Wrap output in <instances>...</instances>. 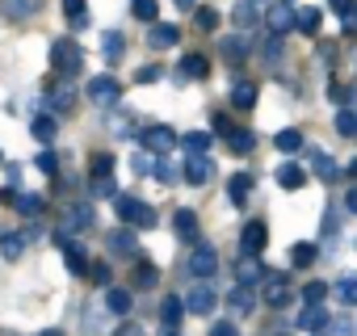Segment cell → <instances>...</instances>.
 Instances as JSON below:
<instances>
[{"instance_id":"cell-1","label":"cell","mask_w":357,"mask_h":336,"mask_svg":"<svg viewBox=\"0 0 357 336\" xmlns=\"http://www.w3.org/2000/svg\"><path fill=\"white\" fill-rule=\"evenodd\" d=\"M114 215H118L122 223H130V227H155V211H151L147 202L130 198V194H118V198H114Z\"/></svg>"},{"instance_id":"cell-2","label":"cell","mask_w":357,"mask_h":336,"mask_svg":"<svg viewBox=\"0 0 357 336\" xmlns=\"http://www.w3.org/2000/svg\"><path fill=\"white\" fill-rule=\"evenodd\" d=\"M51 63L59 68V76L63 80H72L80 68H84V55H80V47L76 43H68V38H59L55 47H51Z\"/></svg>"},{"instance_id":"cell-3","label":"cell","mask_w":357,"mask_h":336,"mask_svg":"<svg viewBox=\"0 0 357 336\" xmlns=\"http://www.w3.org/2000/svg\"><path fill=\"white\" fill-rule=\"evenodd\" d=\"M122 97V84L114 80V76H93L89 80V101H97V105H114Z\"/></svg>"},{"instance_id":"cell-4","label":"cell","mask_w":357,"mask_h":336,"mask_svg":"<svg viewBox=\"0 0 357 336\" xmlns=\"http://www.w3.org/2000/svg\"><path fill=\"white\" fill-rule=\"evenodd\" d=\"M261 298H265L273 311L290 307V298H294V290H290V277H265V290H261Z\"/></svg>"},{"instance_id":"cell-5","label":"cell","mask_w":357,"mask_h":336,"mask_svg":"<svg viewBox=\"0 0 357 336\" xmlns=\"http://www.w3.org/2000/svg\"><path fill=\"white\" fill-rule=\"evenodd\" d=\"M211 173H215V164H211L202 151H190V160H185V168H181V177H185L190 185H206Z\"/></svg>"},{"instance_id":"cell-6","label":"cell","mask_w":357,"mask_h":336,"mask_svg":"<svg viewBox=\"0 0 357 336\" xmlns=\"http://www.w3.org/2000/svg\"><path fill=\"white\" fill-rule=\"evenodd\" d=\"M265 244H269L265 223H248V227L240 231V252H244V257H261V252H265Z\"/></svg>"},{"instance_id":"cell-7","label":"cell","mask_w":357,"mask_h":336,"mask_svg":"<svg viewBox=\"0 0 357 336\" xmlns=\"http://www.w3.org/2000/svg\"><path fill=\"white\" fill-rule=\"evenodd\" d=\"M215 269H219V252H215L211 244H198V248L190 252V273H194V277H211Z\"/></svg>"},{"instance_id":"cell-8","label":"cell","mask_w":357,"mask_h":336,"mask_svg":"<svg viewBox=\"0 0 357 336\" xmlns=\"http://www.w3.org/2000/svg\"><path fill=\"white\" fill-rule=\"evenodd\" d=\"M215 303H219V294H215L206 282H202V286H194V290H190V298H181V307H185V311H194V315H211V311H215Z\"/></svg>"},{"instance_id":"cell-9","label":"cell","mask_w":357,"mask_h":336,"mask_svg":"<svg viewBox=\"0 0 357 336\" xmlns=\"http://www.w3.org/2000/svg\"><path fill=\"white\" fill-rule=\"evenodd\" d=\"M172 143H176L172 126H147V130H143V147H147L151 155H164V151H168Z\"/></svg>"},{"instance_id":"cell-10","label":"cell","mask_w":357,"mask_h":336,"mask_svg":"<svg viewBox=\"0 0 357 336\" xmlns=\"http://www.w3.org/2000/svg\"><path fill=\"white\" fill-rule=\"evenodd\" d=\"M147 43H151V51H168V47H176V43H181V30H176V26H168V22H151V34H147Z\"/></svg>"},{"instance_id":"cell-11","label":"cell","mask_w":357,"mask_h":336,"mask_svg":"<svg viewBox=\"0 0 357 336\" xmlns=\"http://www.w3.org/2000/svg\"><path fill=\"white\" fill-rule=\"evenodd\" d=\"M55 244L63 248V261H68V269H72L76 277H84V273H89V257L80 252V244H72L68 236H55Z\"/></svg>"},{"instance_id":"cell-12","label":"cell","mask_w":357,"mask_h":336,"mask_svg":"<svg viewBox=\"0 0 357 336\" xmlns=\"http://www.w3.org/2000/svg\"><path fill=\"white\" fill-rule=\"evenodd\" d=\"M47 101H51V109H55V114H68V109L76 105V89H72L68 80H59V84H51Z\"/></svg>"},{"instance_id":"cell-13","label":"cell","mask_w":357,"mask_h":336,"mask_svg":"<svg viewBox=\"0 0 357 336\" xmlns=\"http://www.w3.org/2000/svg\"><path fill=\"white\" fill-rule=\"evenodd\" d=\"M315 177H319L324 185H332V181H340V177H344V168H340L328 151H315Z\"/></svg>"},{"instance_id":"cell-14","label":"cell","mask_w":357,"mask_h":336,"mask_svg":"<svg viewBox=\"0 0 357 336\" xmlns=\"http://www.w3.org/2000/svg\"><path fill=\"white\" fill-rule=\"evenodd\" d=\"M139 168H143V173H147V177H155V181H164V185H168V181H176V173H172V164H168L164 155H155V160H139Z\"/></svg>"},{"instance_id":"cell-15","label":"cell","mask_w":357,"mask_h":336,"mask_svg":"<svg viewBox=\"0 0 357 336\" xmlns=\"http://www.w3.org/2000/svg\"><path fill=\"white\" fill-rule=\"evenodd\" d=\"M290 17H294V13H290V5H273V9L265 13V26L273 30V38H282V34L290 30Z\"/></svg>"},{"instance_id":"cell-16","label":"cell","mask_w":357,"mask_h":336,"mask_svg":"<svg viewBox=\"0 0 357 336\" xmlns=\"http://www.w3.org/2000/svg\"><path fill=\"white\" fill-rule=\"evenodd\" d=\"M231 105L236 109H252L257 105V84L252 80H236L231 84Z\"/></svg>"},{"instance_id":"cell-17","label":"cell","mask_w":357,"mask_h":336,"mask_svg":"<svg viewBox=\"0 0 357 336\" xmlns=\"http://www.w3.org/2000/svg\"><path fill=\"white\" fill-rule=\"evenodd\" d=\"M30 135H34L38 143H55V135H59V126H55V114H38V118L30 122Z\"/></svg>"},{"instance_id":"cell-18","label":"cell","mask_w":357,"mask_h":336,"mask_svg":"<svg viewBox=\"0 0 357 336\" xmlns=\"http://www.w3.org/2000/svg\"><path fill=\"white\" fill-rule=\"evenodd\" d=\"M269 277V265H261V257H248L244 265H240V286H257V282H265Z\"/></svg>"},{"instance_id":"cell-19","label":"cell","mask_w":357,"mask_h":336,"mask_svg":"<svg viewBox=\"0 0 357 336\" xmlns=\"http://www.w3.org/2000/svg\"><path fill=\"white\" fill-rule=\"evenodd\" d=\"M324 323H328V311H324V303H311V307L298 315V328H303V332H319Z\"/></svg>"},{"instance_id":"cell-20","label":"cell","mask_w":357,"mask_h":336,"mask_svg":"<svg viewBox=\"0 0 357 336\" xmlns=\"http://www.w3.org/2000/svg\"><path fill=\"white\" fill-rule=\"evenodd\" d=\"M303 181H307V173H303L298 164H282L278 168V185L282 190H303Z\"/></svg>"},{"instance_id":"cell-21","label":"cell","mask_w":357,"mask_h":336,"mask_svg":"<svg viewBox=\"0 0 357 336\" xmlns=\"http://www.w3.org/2000/svg\"><path fill=\"white\" fill-rule=\"evenodd\" d=\"M172 227H176V236H181V240H194V236H198L194 211H176V215H172Z\"/></svg>"},{"instance_id":"cell-22","label":"cell","mask_w":357,"mask_h":336,"mask_svg":"<svg viewBox=\"0 0 357 336\" xmlns=\"http://www.w3.org/2000/svg\"><path fill=\"white\" fill-rule=\"evenodd\" d=\"M105 307L114 315H126L130 311V290H118V286H105Z\"/></svg>"},{"instance_id":"cell-23","label":"cell","mask_w":357,"mask_h":336,"mask_svg":"<svg viewBox=\"0 0 357 336\" xmlns=\"http://www.w3.org/2000/svg\"><path fill=\"white\" fill-rule=\"evenodd\" d=\"M252 303H257V298H252V290H248V286H236V290L227 294V307H231L236 315H248V311H252Z\"/></svg>"},{"instance_id":"cell-24","label":"cell","mask_w":357,"mask_h":336,"mask_svg":"<svg viewBox=\"0 0 357 336\" xmlns=\"http://www.w3.org/2000/svg\"><path fill=\"white\" fill-rule=\"evenodd\" d=\"M0 252H5V261H22V252H26V240H22L17 231H5V236H0Z\"/></svg>"},{"instance_id":"cell-25","label":"cell","mask_w":357,"mask_h":336,"mask_svg":"<svg viewBox=\"0 0 357 336\" xmlns=\"http://www.w3.org/2000/svg\"><path fill=\"white\" fill-rule=\"evenodd\" d=\"M38 13V0H5V17L22 22V17H34Z\"/></svg>"},{"instance_id":"cell-26","label":"cell","mask_w":357,"mask_h":336,"mask_svg":"<svg viewBox=\"0 0 357 336\" xmlns=\"http://www.w3.org/2000/svg\"><path fill=\"white\" fill-rule=\"evenodd\" d=\"M290 26H294L298 34H315V30H319V13H315V9H298V13L290 17Z\"/></svg>"},{"instance_id":"cell-27","label":"cell","mask_w":357,"mask_h":336,"mask_svg":"<svg viewBox=\"0 0 357 336\" xmlns=\"http://www.w3.org/2000/svg\"><path fill=\"white\" fill-rule=\"evenodd\" d=\"M181 72H185L190 80H206V76H211V63H206V55H185Z\"/></svg>"},{"instance_id":"cell-28","label":"cell","mask_w":357,"mask_h":336,"mask_svg":"<svg viewBox=\"0 0 357 336\" xmlns=\"http://www.w3.org/2000/svg\"><path fill=\"white\" fill-rule=\"evenodd\" d=\"M227 194H231V202H236V206H244V202H248V194H252V177H248V173H240V177H231V185H227Z\"/></svg>"},{"instance_id":"cell-29","label":"cell","mask_w":357,"mask_h":336,"mask_svg":"<svg viewBox=\"0 0 357 336\" xmlns=\"http://www.w3.org/2000/svg\"><path fill=\"white\" fill-rule=\"evenodd\" d=\"M181 315H185L181 298H164V303H160V319H164L168 328H176V323H181Z\"/></svg>"},{"instance_id":"cell-30","label":"cell","mask_w":357,"mask_h":336,"mask_svg":"<svg viewBox=\"0 0 357 336\" xmlns=\"http://www.w3.org/2000/svg\"><path fill=\"white\" fill-rule=\"evenodd\" d=\"M252 143H257V135H252V130H231V135H227V147H231L236 155H248V151H252Z\"/></svg>"},{"instance_id":"cell-31","label":"cell","mask_w":357,"mask_h":336,"mask_svg":"<svg viewBox=\"0 0 357 336\" xmlns=\"http://www.w3.org/2000/svg\"><path fill=\"white\" fill-rule=\"evenodd\" d=\"M231 17H236V26H240V30H248V26L257 22V0H240V5L231 9Z\"/></svg>"},{"instance_id":"cell-32","label":"cell","mask_w":357,"mask_h":336,"mask_svg":"<svg viewBox=\"0 0 357 336\" xmlns=\"http://www.w3.org/2000/svg\"><path fill=\"white\" fill-rule=\"evenodd\" d=\"M13 206H17L22 215H30V219H38V215H43V198H38V194H17V198H13Z\"/></svg>"},{"instance_id":"cell-33","label":"cell","mask_w":357,"mask_h":336,"mask_svg":"<svg viewBox=\"0 0 357 336\" xmlns=\"http://www.w3.org/2000/svg\"><path fill=\"white\" fill-rule=\"evenodd\" d=\"M273 143H278V151H286V155H294V151L303 147V130H282V135H278Z\"/></svg>"},{"instance_id":"cell-34","label":"cell","mask_w":357,"mask_h":336,"mask_svg":"<svg viewBox=\"0 0 357 336\" xmlns=\"http://www.w3.org/2000/svg\"><path fill=\"white\" fill-rule=\"evenodd\" d=\"M290 261H294V269L315 265V244H294V248H290Z\"/></svg>"},{"instance_id":"cell-35","label":"cell","mask_w":357,"mask_h":336,"mask_svg":"<svg viewBox=\"0 0 357 336\" xmlns=\"http://www.w3.org/2000/svg\"><path fill=\"white\" fill-rule=\"evenodd\" d=\"M319 336H353V319H349V315H340V319H328V323L319 328Z\"/></svg>"},{"instance_id":"cell-36","label":"cell","mask_w":357,"mask_h":336,"mask_svg":"<svg viewBox=\"0 0 357 336\" xmlns=\"http://www.w3.org/2000/svg\"><path fill=\"white\" fill-rule=\"evenodd\" d=\"M130 13H135L139 22H155V13H160V0H135V5H130Z\"/></svg>"},{"instance_id":"cell-37","label":"cell","mask_w":357,"mask_h":336,"mask_svg":"<svg viewBox=\"0 0 357 336\" xmlns=\"http://www.w3.org/2000/svg\"><path fill=\"white\" fill-rule=\"evenodd\" d=\"M336 130H340L344 139H353V135H357V114H353V109H340V114H336Z\"/></svg>"},{"instance_id":"cell-38","label":"cell","mask_w":357,"mask_h":336,"mask_svg":"<svg viewBox=\"0 0 357 336\" xmlns=\"http://www.w3.org/2000/svg\"><path fill=\"white\" fill-rule=\"evenodd\" d=\"M109 248H114V252H135L139 244H135L130 231H114V236H109Z\"/></svg>"},{"instance_id":"cell-39","label":"cell","mask_w":357,"mask_h":336,"mask_svg":"<svg viewBox=\"0 0 357 336\" xmlns=\"http://www.w3.org/2000/svg\"><path fill=\"white\" fill-rule=\"evenodd\" d=\"M155 277H160V269L155 265H147V261H139V273H135V286H155Z\"/></svg>"},{"instance_id":"cell-40","label":"cell","mask_w":357,"mask_h":336,"mask_svg":"<svg viewBox=\"0 0 357 336\" xmlns=\"http://www.w3.org/2000/svg\"><path fill=\"white\" fill-rule=\"evenodd\" d=\"M211 147V135L206 130H190L185 135V151H206Z\"/></svg>"},{"instance_id":"cell-41","label":"cell","mask_w":357,"mask_h":336,"mask_svg":"<svg viewBox=\"0 0 357 336\" xmlns=\"http://www.w3.org/2000/svg\"><path fill=\"white\" fill-rule=\"evenodd\" d=\"M194 22H198V30H219V13L215 9H198Z\"/></svg>"},{"instance_id":"cell-42","label":"cell","mask_w":357,"mask_h":336,"mask_svg":"<svg viewBox=\"0 0 357 336\" xmlns=\"http://www.w3.org/2000/svg\"><path fill=\"white\" fill-rule=\"evenodd\" d=\"M303 298H307V303H324V298H328V286H324V282H307V286H303Z\"/></svg>"},{"instance_id":"cell-43","label":"cell","mask_w":357,"mask_h":336,"mask_svg":"<svg viewBox=\"0 0 357 336\" xmlns=\"http://www.w3.org/2000/svg\"><path fill=\"white\" fill-rule=\"evenodd\" d=\"M109 168H114V155H105V151H101V155H93V177H97V181H101V177H109Z\"/></svg>"},{"instance_id":"cell-44","label":"cell","mask_w":357,"mask_h":336,"mask_svg":"<svg viewBox=\"0 0 357 336\" xmlns=\"http://www.w3.org/2000/svg\"><path fill=\"white\" fill-rule=\"evenodd\" d=\"M122 47H126V43H122V34H105V59H118V55H122Z\"/></svg>"},{"instance_id":"cell-45","label":"cell","mask_w":357,"mask_h":336,"mask_svg":"<svg viewBox=\"0 0 357 336\" xmlns=\"http://www.w3.org/2000/svg\"><path fill=\"white\" fill-rule=\"evenodd\" d=\"M160 76H164V72H160L155 63H147V68H139V72H135V80H139V84H151V80H160Z\"/></svg>"},{"instance_id":"cell-46","label":"cell","mask_w":357,"mask_h":336,"mask_svg":"<svg viewBox=\"0 0 357 336\" xmlns=\"http://www.w3.org/2000/svg\"><path fill=\"white\" fill-rule=\"evenodd\" d=\"M336 294H340V303H353V298H357V282H353V277H344V282L336 286Z\"/></svg>"},{"instance_id":"cell-47","label":"cell","mask_w":357,"mask_h":336,"mask_svg":"<svg viewBox=\"0 0 357 336\" xmlns=\"http://www.w3.org/2000/svg\"><path fill=\"white\" fill-rule=\"evenodd\" d=\"M89 277H93L97 286H109V265H89Z\"/></svg>"},{"instance_id":"cell-48","label":"cell","mask_w":357,"mask_h":336,"mask_svg":"<svg viewBox=\"0 0 357 336\" xmlns=\"http://www.w3.org/2000/svg\"><path fill=\"white\" fill-rule=\"evenodd\" d=\"M63 9H68V17H72V22L89 17V13H84V0H63Z\"/></svg>"},{"instance_id":"cell-49","label":"cell","mask_w":357,"mask_h":336,"mask_svg":"<svg viewBox=\"0 0 357 336\" xmlns=\"http://www.w3.org/2000/svg\"><path fill=\"white\" fill-rule=\"evenodd\" d=\"M38 168H43V173H55V168H59V155H55V151H43V155H38Z\"/></svg>"},{"instance_id":"cell-50","label":"cell","mask_w":357,"mask_h":336,"mask_svg":"<svg viewBox=\"0 0 357 336\" xmlns=\"http://www.w3.org/2000/svg\"><path fill=\"white\" fill-rule=\"evenodd\" d=\"M223 51H227V55H236V59H240V55H244V51H248V43H244V38H227V47H223Z\"/></svg>"},{"instance_id":"cell-51","label":"cell","mask_w":357,"mask_h":336,"mask_svg":"<svg viewBox=\"0 0 357 336\" xmlns=\"http://www.w3.org/2000/svg\"><path fill=\"white\" fill-rule=\"evenodd\" d=\"M328 5H332V13H340V17L353 13V0H328Z\"/></svg>"},{"instance_id":"cell-52","label":"cell","mask_w":357,"mask_h":336,"mask_svg":"<svg viewBox=\"0 0 357 336\" xmlns=\"http://www.w3.org/2000/svg\"><path fill=\"white\" fill-rule=\"evenodd\" d=\"M211 336H240V332H236V323H215Z\"/></svg>"},{"instance_id":"cell-53","label":"cell","mask_w":357,"mask_h":336,"mask_svg":"<svg viewBox=\"0 0 357 336\" xmlns=\"http://www.w3.org/2000/svg\"><path fill=\"white\" fill-rule=\"evenodd\" d=\"M215 130H219V135H223V139H227V135H231V130H236V126H231V122H227V118H223V114H219V118H215Z\"/></svg>"},{"instance_id":"cell-54","label":"cell","mask_w":357,"mask_h":336,"mask_svg":"<svg viewBox=\"0 0 357 336\" xmlns=\"http://www.w3.org/2000/svg\"><path fill=\"white\" fill-rule=\"evenodd\" d=\"M114 336H143V328H139V323H122Z\"/></svg>"},{"instance_id":"cell-55","label":"cell","mask_w":357,"mask_h":336,"mask_svg":"<svg viewBox=\"0 0 357 336\" xmlns=\"http://www.w3.org/2000/svg\"><path fill=\"white\" fill-rule=\"evenodd\" d=\"M13 198H17V190H0V206H13Z\"/></svg>"},{"instance_id":"cell-56","label":"cell","mask_w":357,"mask_h":336,"mask_svg":"<svg viewBox=\"0 0 357 336\" xmlns=\"http://www.w3.org/2000/svg\"><path fill=\"white\" fill-rule=\"evenodd\" d=\"M176 5H181V9H185V13H190V9H194V0H176Z\"/></svg>"},{"instance_id":"cell-57","label":"cell","mask_w":357,"mask_h":336,"mask_svg":"<svg viewBox=\"0 0 357 336\" xmlns=\"http://www.w3.org/2000/svg\"><path fill=\"white\" fill-rule=\"evenodd\" d=\"M0 168H5V151H0Z\"/></svg>"},{"instance_id":"cell-58","label":"cell","mask_w":357,"mask_h":336,"mask_svg":"<svg viewBox=\"0 0 357 336\" xmlns=\"http://www.w3.org/2000/svg\"><path fill=\"white\" fill-rule=\"evenodd\" d=\"M43 336H59V332H43Z\"/></svg>"},{"instance_id":"cell-59","label":"cell","mask_w":357,"mask_h":336,"mask_svg":"<svg viewBox=\"0 0 357 336\" xmlns=\"http://www.w3.org/2000/svg\"><path fill=\"white\" fill-rule=\"evenodd\" d=\"M278 336H286V332H278Z\"/></svg>"},{"instance_id":"cell-60","label":"cell","mask_w":357,"mask_h":336,"mask_svg":"<svg viewBox=\"0 0 357 336\" xmlns=\"http://www.w3.org/2000/svg\"><path fill=\"white\" fill-rule=\"evenodd\" d=\"M168 336H176V332H168Z\"/></svg>"}]
</instances>
